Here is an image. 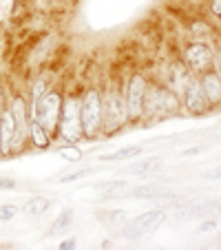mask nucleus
<instances>
[{
    "mask_svg": "<svg viewBox=\"0 0 221 250\" xmlns=\"http://www.w3.org/2000/svg\"><path fill=\"white\" fill-rule=\"evenodd\" d=\"M2 100L5 98H2V91H0V111H2Z\"/></svg>",
    "mask_w": 221,
    "mask_h": 250,
    "instance_id": "nucleus-33",
    "label": "nucleus"
},
{
    "mask_svg": "<svg viewBox=\"0 0 221 250\" xmlns=\"http://www.w3.org/2000/svg\"><path fill=\"white\" fill-rule=\"evenodd\" d=\"M93 173V168H82V170H76V173L71 175H62V177H58V184H69V182H78L82 180V177H86V175Z\"/></svg>",
    "mask_w": 221,
    "mask_h": 250,
    "instance_id": "nucleus-23",
    "label": "nucleus"
},
{
    "mask_svg": "<svg viewBox=\"0 0 221 250\" xmlns=\"http://www.w3.org/2000/svg\"><path fill=\"white\" fill-rule=\"evenodd\" d=\"M179 109V98L175 91H168L164 89L161 93V115H168V113H175Z\"/></svg>",
    "mask_w": 221,
    "mask_h": 250,
    "instance_id": "nucleus-19",
    "label": "nucleus"
},
{
    "mask_svg": "<svg viewBox=\"0 0 221 250\" xmlns=\"http://www.w3.org/2000/svg\"><path fill=\"white\" fill-rule=\"evenodd\" d=\"M11 115H14V124H16V131H14V142H11V153L20 151L27 140V133H29V122H27V104H24L22 98H16L14 104H11Z\"/></svg>",
    "mask_w": 221,
    "mask_h": 250,
    "instance_id": "nucleus-6",
    "label": "nucleus"
},
{
    "mask_svg": "<svg viewBox=\"0 0 221 250\" xmlns=\"http://www.w3.org/2000/svg\"><path fill=\"white\" fill-rule=\"evenodd\" d=\"M144 93H146V80L144 76H133L131 84H128V98H126V109H128V118L137 120L144 113Z\"/></svg>",
    "mask_w": 221,
    "mask_h": 250,
    "instance_id": "nucleus-7",
    "label": "nucleus"
},
{
    "mask_svg": "<svg viewBox=\"0 0 221 250\" xmlns=\"http://www.w3.org/2000/svg\"><path fill=\"white\" fill-rule=\"evenodd\" d=\"M212 14L221 16V0H212Z\"/></svg>",
    "mask_w": 221,
    "mask_h": 250,
    "instance_id": "nucleus-31",
    "label": "nucleus"
},
{
    "mask_svg": "<svg viewBox=\"0 0 221 250\" xmlns=\"http://www.w3.org/2000/svg\"><path fill=\"white\" fill-rule=\"evenodd\" d=\"M71 222H73V210H71V208H66V210H62L60 215H58L56 222H53V226H51V235L64 232L66 228H71Z\"/></svg>",
    "mask_w": 221,
    "mask_h": 250,
    "instance_id": "nucleus-20",
    "label": "nucleus"
},
{
    "mask_svg": "<svg viewBox=\"0 0 221 250\" xmlns=\"http://www.w3.org/2000/svg\"><path fill=\"white\" fill-rule=\"evenodd\" d=\"M76 244H78L76 237H71V239H64V241H62L58 248H60V250H73V248H76Z\"/></svg>",
    "mask_w": 221,
    "mask_h": 250,
    "instance_id": "nucleus-29",
    "label": "nucleus"
},
{
    "mask_svg": "<svg viewBox=\"0 0 221 250\" xmlns=\"http://www.w3.org/2000/svg\"><path fill=\"white\" fill-rule=\"evenodd\" d=\"M18 215V206L14 204H0V222H9Z\"/></svg>",
    "mask_w": 221,
    "mask_h": 250,
    "instance_id": "nucleus-25",
    "label": "nucleus"
},
{
    "mask_svg": "<svg viewBox=\"0 0 221 250\" xmlns=\"http://www.w3.org/2000/svg\"><path fill=\"white\" fill-rule=\"evenodd\" d=\"M160 193V188H155V186H140V188H135L131 193V197H135V199H151L153 195H157Z\"/></svg>",
    "mask_w": 221,
    "mask_h": 250,
    "instance_id": "nucleus-24",
    "label": "nucleus"
},
{
    "mask_svg": "<svg viewBox=\"0 0 221 250\" xmlns=\"http://www.w3.org/2000/svg\"><path fill=\"white\" fill-rule=\"evenodd\" d=\"M14 115L11 111H2L0 113V153L2 155H11V142H14Z\"/></svg>",
    "mask_w": 221,
    "mask_h": 250,
    "instance_id": "nucleus-11",
    "label": "nucleus"
},
{
    "mask_svg": "<svg viewBox=\"0 0 221 250\" xmlns=\"http://www.w3.org/2000/svg\"><path fill=\"white\" fill-rule=\"evenodd\" d=\"M58 126H60L62 137L69 142H78L84 135V133H82V122H80V102H78L76 98H69L62 104Z\"/></svg>",
    "mask_w": 221,
    "mask_h": 250,
    "instance_id": "nucleus-4",
    "label": "nucleus"
},
{
    "mask_svg": "<svg viewBox=\"0 0 221 250\" xmlns=\"http://www.w3.org/2000/svg\"><path fill=\"white\" fill-rule=\"evenodd\" d=\"M95 188L98 190H104L106 195H115V193H122V190L128 188L126 182H100V184H95Z\"/></svg>",
    "mask_w": 221,
    "mask_h": 250,
    "instance_id": "nucleus-22",
    "label": "nucleus"
},
{
    "mask_svg": "<svg viewBox=\"0 0 221 250\" xmlns=\"http://www.w3.org/2000/svg\"><path fill=\"white\" fill-rule=\"evenodd\" d=\"M11 188H16L14 180H0V190H11Z\"/></svg>",
    "mask_w": 221,
    "mask_h": 250,
    "instance_id": "nucleus-30",
    "label": "nucleus"
},
{
    "mask_svg": "<svg viewBox=\"0 0 221 250\" xmlns=\"http://www.w3.org/2000/svg\"><path fill=\"white\" fill-rule=\"evenodd\" d=\"M201 89L206 93L208 102L210 104H219V98H221V82H219V73H212L208 71L206 76L201 80Z\"/></svg>",
    "mask_w": 221,
    "mask_h": 250,
    "instance_id": "nucleus-14",
    "label": "nucleus"
},
{
    "mask_svg": "<svg viewBox=\"0 0 221 250\" xmlns=\"http://www.w3.org/2000/svg\"><path fill=\"white\" fill-rule=\"evenodd\" d=\"M161 93L164 89L160 86H148L146 84V93H144V111L148 115H161Z\"/></svg>",
    "mask_w": 221,
    "mask_h": 250,
    "instance_id": "nucleus-13",
    "label": "nucleus"
},
{
    "mask_svg": "<svg viewBox=\"0 0 221 250\" xmlns=\"http://www.w3.org/2000/svg\"><path fill=\"white\" fill-rule=\"evenodd\" d=\"M183 98H186L188 111L195 115H201L210 109V102H208L206 93H203V89H201V82H197L195 78H190L188 84L183 86Z\"/></svg>",
    "mask_w": 221,
    "mask_h": 250,
    "instance_id": "nucleus-8",
    "label": "nucleus"
},
{
    "mask_svg": "<svg viewBox=\"0 0 221 250\" xmlns=\"http://www.w3.org/2000/svg\"><path fill=\"white\" fill-rule=\"evenodd\" d=\"M141 153V146H126V148H120V151H115L113 155H106L102 157V160L106 162H120V160H128V157H135Z\"/></svg>",
    "mask_w": 221,
    "mask_h": 250,
    "instance_id": "nucleus-21",
    "label": "nucleus"
},
{
    "mask_svg": "<svg viewBox=\"0 0 221 250\" xmlns=\"http://www.w3.org/2000/svg\"><path fill=\"white\" fill-rule=\"evenodd\" d=\"M210 210H212L210 199L199 197V199H195V202L186 204V206L177 208L175 219H177V222H193V219H201V217H206V215H210Z\"/></svg>",
    "mask_w": 221,
    "mask_h": 250,
    "instance_id": "nucleus-10",
    "label": "nucleus"
},
{
    "mask_svg": "<svg viewBox=\"0 0 221 250\" xmlns=\"http://www.w3.org/2000/svg\"><path fill=\"white\" fill-rule=\"evenodd\" d=\"M193 33H197V36H208L210 33V27H208L206 22H193Z\"/></svg>",
    "mask_w": 221,
    "mask_h": 250,
    "instance_id": "nucleus-28",
    "label": "nucleus"
},
{
    "mask_svg": "<svg viewBox=\"0 0 221 250\" xmlns=\"http://www.w3.org/2000/svg\"><path fill=\"white\" fill-rule=\"evenodd\" d=\"M212 228H215V222H206V224H201V228H199V230L208 232V230H212Z\"/></svg>",
    "mask_w": 221,
    "mask_h": 250,
    "instance_id": "nucleus-32",
    "label": "nucleus"
},
{
    "mask_svg": "<svg viewBox=\"0 0 221 250\" xmlns=\"http://www.w3.org/2000/svg\"><path fill=\"white\" fill-rule=\"evenodd\" d=\"M161 166V157H146V160H137L133 164L124 166L120 170V175H135V177H144V175H151L153 170H157Z\"/></svg>",
    "mask_w": 221,
    "mask_h": 250,
    "instance_id": "nucleus-12",
    "label": "nucleus"
},
{
    "mask_svg": "<svg viewBox=\"0 0 221 250\" xmlns=\"http://www.w3.org/2000/svg\"><path fill=\"white\" fill-rule=\"evenodd\" d=\"M98 219L102 224H108V226H118V224L126 222V210H120V208H113V210H100Z\"/></svg>",
    "mask_w": 221,
    "mask_h": 250,
    "instance_id": "nucleus-17",
    "label": "nucleus"
},
{
    "mask_svg": "<svg viewBox=\"0 0 221 250\" xmlns=\"http://www.w3.org/2000/svg\"><path fill=\"white\" fill-rule=\"evenodd\" d=\"M60 111H62V98L58 91H47L38 102L33 104V118L42 124L47 133H53L60 122Z\"/></svg>",
    "mask_w": 221,
    "mask_h": 250,
    "instance_id": "nucleus-1",
    "label": "nucleus"
},
{
    "mask_svg": "<svg viewBox=\"0 0 221 250\" xmlns=\"http://www.w3.org/2000/svg\"><path fill=\"white\" fill-rule=\"evenodd\" d=\"M186 62H188L190 71L193 73H203V71L210 69L212 64V51L210 47H206V44H190L188 49H186Z\"/></svg>",
    "mask_w": 221,
    "mask_h": 250,
    "instance_id": "nucleus-9",
    "label": "nucleus"
},
{
    "mask_svg": "<svg viewBox=\"0 0 221 250\" xmlns=\"http://www.w3.org/2000/svg\"><path fill=\"white\" fill-rule=\"evenodd\" d=\"M102 100H100L98 91H89L80 104V122H82V133L93 137L102 126Z\"/></svg>",
    "mask_w": 221,
    "mask_h": 250,
    "instance_id": "nucleus-2",
    "label": "nucleus"
},
{
    "mask_svg": "<svg viewBox=\"0 0 221 250\" xmlns=\"http://www.w3.org/2000/svg\"><path fill=\"white\" fill-rule=\"evenodd\" d=\"M102 111H106V133H113L118 128H122L124 124L128 122V109H126V100L122 98L120 93H108L106 98V106L102 104Z\"/></svg>",
    "mask_w": 221,
    "mask_h": 250,
    "instance_id": "nucleus-5",
    "label": "nucleus"
},
{
    "mask_svg": "<svg viewBox=\"0 0 221 250\" xmlns=\"http://www.w3.org/2000/svg\"><path fill=\"white\" fill-rule=\"evenodd\" d=\"M29 135H31V142H33V144H36L38 148H47V146H49V133L44 131L42 124H40L36 118L29 122Z\"/></svg>",
    "mask_w": 221,
    "mask_h": 250,
    "instance_id": "nucleus-15",
    "label": "nucleus"
},
{
    "mask_svg": "<svg viewBox=\"0 0 221 250\" xmlns=\"http://www.w3.org/2000/svg\"><path fill=\"white\" fill-rule=\"evenodd\" d=\"M44 93H47V82H44V80H38L36 84H33V100H31V104L38 102V100L42 98Z\"/></svg>",
    "mask_w": 221,
    "mask_h": 250,
    "instance_id": "nucleus-27",
    "label": "nucleus"
},
{
    "mask_svg": "<svg viewBox=\"0 0 221 250\" xmlns=\"http://www.w3.org/2000/svg\"><path fill=\"white\" fill-rule=\"evenodd\" d=\"M44 210H49L47 197H33L31 202L24 206V212H27L29 217H40V215H44Z\"/></svg>",
    "mask_w": 221,
    "mask_h": 250,
    "instance_id": "nucleus-18",
    "label": "nucleus"
},
{
    "mask_svg": "<svg viewBox=\"0 0 221 250\" xmlns=\"http://www.w3.org/2000/svg\"><path fill=\"white\" fill-rule=\"evenodd\" d=\"M60 153L64 160H69V162H80L82 160V151L80 148H76V146H64V148H60Z\"/></svg>",
    "mask_w": 221,
    "mask_h": 250,
    "instance_id": "nucleus-26",
    "label": "nucleus"
},
{
    "mask_svg": "<svg viewBox=\"0 0 221 250\" xmlns=\"http://www.w3.org/2000/svg\"><path fill=\"white\" fill-rule=\"evenodd\" d=\"M190 69H183V64H175L173 66V89L177 91V93H183V86L188 84V80H190Z\"/></svg>",
    "mask_w": 221,
    "mask_h": 250,
    "instance_id": "nucleus-16",
    "label": "nucleus"
},
{
    "mask_svg": "<svg viewBox=\"0 0 221 250\" xmlns=\"http://www.w3.org/2000/svg\"><path fill=\"white\" fill-rule=\"evenodd\" d=\"M164 219H166V215L161 210L141 212L140 217L131 219V222L124 226L122 237H126V239H141V237H148L164 224Z\"/></svg>",
    "mask_w": 221,
    "mask_h": 250,
    "instance_id": "nucleus-3",
    "label": "nucleus"
}]
</instances>
